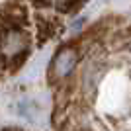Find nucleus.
I'll return each instance as SVG.
<instances>
[{
    "label": "nucleus",
    "mask_w": 131,
    "mask_h": 131,
    "mask_svg": "<svg viewBox=\"0 0 131 131\" xmlns=\"http://www.w3.org/2000/svg\"><path fill=\"white\" fill-rule=\"evenodd\" d=\"M78 61H80V51L74 43L61 47L49 65V80L53 84H59V82H65L67 78H71Z\"/></svg>",
    "instance_id": "1"
},
{
    "label": "nucleus",
    "mask_w": 131,
    "mask_h": 131,
    "mask_svg": "<svg viewBox=\"0 0 131 131\" xmlns=\"http://www.w3.org/2000/svg\"><path fill=\"white\" fill-rule=\"evenodd\" d=\"M125 49H127V51H129V53H131V39H129V41H127V43H125Z\"/></svg>",
    "instance_id": "2"
}]
</instances>
